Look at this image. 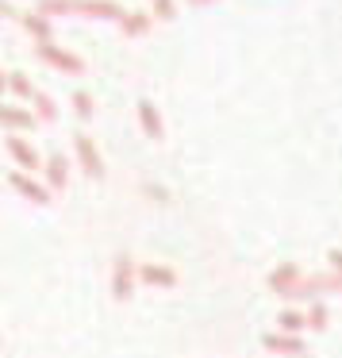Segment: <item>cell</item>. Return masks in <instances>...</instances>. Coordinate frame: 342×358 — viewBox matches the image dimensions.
Returning <instances> with one entry per match:
<instances>
[{
  "label": "cell",
  "mask_w": 342,
  "mask_h": 358,
  "mask_svg": "<svg viewBox=\"0 0 342 358\" xmlns=\"http://www.w3.org/2000/svg\"><path fill=\"white\" fill-rule=\"evenodd\" d=\"M119 27H124L127 39H139V35H147V31H150V16H147V12H124Z\"/></svg>",
  "instance_id": "4fadbf2b"
},
{
  "label": "cell",
  "mask_w": 342,
  "mask_h": 358,
  "mask_svg": "<svg viewBox=\"0 0 342 358\" xmlns=\"http://www.w3.org/2000/svg\"><path fill=\"white\" fill-rule=\"evenodd\" d=\"M8 185L16 189L20 196H27L31 204H50V189H47V185H39V181H35L31 173H24V170L8 173Z\"/></svg>",
  "instance_id": "52a82bcc"
},
{
  "label": "cell",
  "mask_w": 342,
  "mask_h": 358,
  "mask_svg": "<svg viewBox=\"0 0 342 358\" xmlns=\"http://www.w3.org/2000/svg\"><path fill=\"white\" fill-rule=\"evenodd\" d=\"M188 4H193V8H204V4H211V0H188Z\"/></svg>",
  "instance_id": "cb8c5ba5"
},
{
  "label": "cell",
  "mask_w": 342,
  "mask_h": 358,
  "mask_svg": "<svg viewBox=\"0 0 342 358\" xmlns=\"http://www.w3.org/2000/svg\"><path fill=\"white\" fill-rule=\"evenodd\" d=\"M24 20V31H31L39 43H50V20L47 16H39V12H27V16H20Z\"/></svg>",
  "instance_id": "9a60e30c"
},
{
  "label": "cell",
  "mask_w": 342,
  "mask_h": 358,
  "mask_svg": "<svg viewBox=\"0 0 342 358\" xmlns=\"http://www.w3.org/2000/svg\"><path fill=\"white\" fill-rule=\"evenodd\" d=\"M8 93L20 96V101H31V96H35L31 78H27V73H8Z\"/></svg>",
  "instance_id": "e0dca14e"
},
{
  "label": "cell",
  "mask_w": 342,
  "mask_h": 358,
  "mask_svg": "<svg viewBox=\"0 0 342 358\" xmlns=\"http://www.w3.org/2000/svg\"><path fill=\"white\" fill-rule=\"evenodd\" d=\"M135 281H139V266H135L127 255H119L116 270H112V296H116V301H131Z\"/></svg>",
  "instance_id": "6da1fadb"
},
{
  "label": "cell",
  "mask_w": 342,
  "mask_h": 358,
  "mask_svg": "<svg viewBox=\"0 0 342 358\" xmlns=\"http://www.w3.org/2000/svg\"><path fill=\"white\" fill-rule=\"evenodd\" d=\"M327 266H331L334 273H342V250H327Z\"/></svg>",
  "instance_id": "44dd1931"
},
{
  "label": "cell",
  "mask_w": 342,
  "mask_h": 358,
  "mask_svg": "<svg viewBox=\"0 0 342 358\" xmlns=\"http://www.w3.org/2000/svg\"><path fill=\"white\" fill-rule=\"evenodd\" d=\"M73 112H77V120H93V96H89L85 89L73 93Z\"/></svg>",
  "instance_id": "d6986e66"
},
{
  "label": "cell",
  "mask_w": 342,
  "mask_h": 358,
  "mask_svg": "<svg viewBox=\"0 0 342 358\" xmlns=\"http://www.w3.org/2000/svg\"><path fill=\"white\" fill-rule=\"evenodd\" d=\"M66 181H70V158H66V155H50L47 158V189H50V193H62Z\"/></svg>",
  "instance_id": "8fae6325"
},
{
  "label": "cell",
  "mask_w": 342,
  "mask_h": 358,
  "mask_svg": "<svg viewBox=\"0 0 342 358\" xmlns=\"http://www.w3.org/2000/svg\"><path fill=\"white\" fill-rule=\"evenodd\" d=\"M262 347L273 350V355H285V358H304V355H308V343H304V335H285V331L262 335Z\"/></svg>",
  "instance_id": "277c9868"
},
{
  "label": "cell",
  "mask_w": 342,
  "mask_h": 358,
  "mask_svg": "<svg viewBox=\"0 0 342 358\" xmlns=\"http://www.w3.org/2000/svg\"><path fill=\"white\" fill-rule=\"evenodd\" d=\"M277 327H281L285 335H300L304 327H308V320H304V312H300V308H285V312L277 316Z\"/></svg>",
  "instance_id": "2e32d148"
},
{
  "label": "cell",
  "mask_w": 342,
  "mask_h": 358,
  "mask_svg": "<svg viewBox=\"0 0 342 358\" xmlns=\"http://www.w3.org/2000/svg\"><path fill=\"white\" fill-rule=\"evenodd\" d=\"M300 278H304V273H300V266H292V262H281L277 270L269 273V289H273V293H281V296H288L296 285H300Z\"/></svg>",
  "instance_id": "30bf717a"
},
{
  "label": "cell",
  "mask_w": 342,
  "mask_h": 358,
  "mask_svg": "<svg viewBox=\"0 0 342 358\" xmlns=\"http://www.w3.org/2000/svg\"><path fill=\"white\" fill-rule=\"evenodd\" d=\"M135 112H139L142 131H147L154 143H162V139H165V124H162V116H158V108H154V104H150V101H139V108H135Z\"/></svg>",
  "instance_id": "7c38bea8"
},
{
  "label": "cell",
  "mask_w": 342,
  "mask_h": 358,
  "mask_svg": "<svg viewBox=\"0 0 342 358\" xmlns=\"http://www.w3.org/2000/svg\"><path fill=\"white\" fill-rule=\"evenodd\" d=\"M304 320H308L311 331H323V327H327V304H323V301H315L308 312H304Z\"/></svg>",
  "instance_id": "ac0fdd59"
},
{
  "label": "cell",
  "mask_w": 342,
  "mask_h": 358,
  "mask_svg": "<svg viewBox=\"0 0 342 358\" xmlns=\"http://www.w3.org/2000/svg\"><path fill=\"white\" fill-rule=\"evenodd\" d=\"M154 16L158 20H177V4H173V0H154Z\"/></svg>",
  "instance_id": "ffe728a7"
},
{
  "label": "cell",
  "mask_w": 342,
  "mask_h": 358,
  "mask_svg": "<svg viewBox=\"0 0 342 358\" xmlns=\"http://www.w3.org/2000/svg\"><path fill=\"white\" fill-rule=\"evenodd\" d=\"M31 104H35V120H39V124H54V120H58V104H54V96H47V93H39V89H35Z\"/></svg>",
  "instance_id": "5bb4252c"
},
{
  "label": "cell",
  "mask_w": 342,
  "mask_h": 358,
  "mask_svg": "<svg viewBox=\"0 0 342 358\" xmlns=\"http://www.w3.org/2000/svg\"><path fill=\"white\" fill-rule=\"evenodd\" d=\"M342 293V273H319V278H300V285L288 293V301H300V296H311V293Z\"/></svg>",
  "instance_id": "8992f818"
},
{
  "label": "cell",
  "mask_w": 342,
  "mask_h": 358,
  "mask_svg": "<svg viewBox=\"0 0 342 358\" xmlns=\"http://www.w3.org/2000/svg\"><path fill=\"white\" fill-rule=\"evenodd\" d=\"M39 58L47 66H54V70H62V73H70V78H77V73H85V62H81L77 55H70V50H62V47H54V43H39Z\"/></svg>",
  "instance_id": "7a4b0ae2"
},
{
  "label": "cell",
  "mask_w": 342,
  "mask_h": 358,
  "mask_svg": "<svg viewBox=\"0 0 342 358\" xmlns=\"http://www.w3.org/2000/svg\"><path fill=\"white\" fill-rule=\"evenodd\" d=\"M147 193L154 196V201H165V189H158V185H147Z\"/></svg>",
  "instance_id": "7402d4cb"
},
{
  "label": "cell",
  "mask_w": 342,
  "mask_h": 358,
  "mask_svg": "<svg viewBox=\"0 0 342 358\" xmlns=\"http://www.w3.org/2000/svg\"><path fill=\"white\" fill-rule=\"evenodd\" d=\"M4 147H8V155H12V162L20 166L24 173H35L43 166V158H39V150L31 147V143H24V135H8L4 139Z\"/></svg>",
  "instance_id": "5b68a950"
},
{
  "label": "cell",
  "mask_w": 342,
  "mask_h": 358,
  "mask_svg": "<svg viewBox=\"0 0 342 358\" xmlns=\"http://www.w3.org/2000/svg\"><path fill=\"white\" fill-rule=\"evenodd\" d=\"M0 93H8V73L0 70Z\"/></svg>",
  "instance_id": "603a6c76"
},
{
  "label": "cell",
  "mask_w": 342,
  "mask_h": 358,
  "mask_svg": "<svg viewBox=\"0 0 342 358\" xmlns=\"http://www.w3.org/2000/svg\"><path fill=\"white\" fill-rule=\"evenodd\" d=\"M304 358H308V355H304Z\"/></svg>",
  "instance_id": "d4e9b609"
},
{
  "label": "cell",
  "mask_w": 342,
  "mask_h": 358,
  "mask_svg": "<svg viewBox=\"0 0 342 358\" xmlns=\"http://www.w3.org/2000/svg\"><path fill=\"white\" fill-rule=\"evenodd\" d=\"M73 155H77L81 170H85L93 181L104 178V158H101V150H96V143L89 139V135H73Z\"/></svg>",
  "instance_id": "3957f363"
},
{
  "label": "cell",
  "mask_w": 342,
  "mask_h": 358,
  "mask_svg": "<svg viewBox=\"0 0 342 358\" xmlns=\"http://www.w3.org/2000/svg\"><path fill=\"white\" fill-rule=\"evenodd\" d=\"M35 124H39V120H35V112H27L24 104H0V127H8L12 135L31 131Z\"/></svg>",
  "instance_id": "ba28073f"
},
{
  "label": "cell",
  "mask_w": 342,
  "mask_h": 358,
  "mask_svg": "<svg viewBox=\"0 0 342 358\" xmlns=\"http://www.w3.org/2000/svg\"><path fill=\"white\" fill-rule=\"evenodd\" d=\"M139 281L142 285H154V289H173L177 285V270L165 262H147V266H139Z\"/></svg>",
  "instance_id": "9c48e42d"
}]
</instances>
